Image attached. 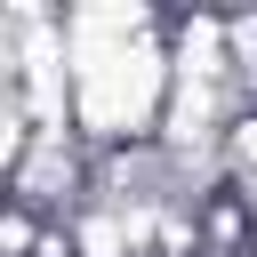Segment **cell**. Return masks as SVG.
<instances>
[{"label":"cell","instance_id":"1","mask_svg":"<svg viewBox=\"0 0 257 257\" xmlns=\"http://www.w3.org/2000/svg\"><path fill=\"white\" fill-rule=\"evenodd\" d=\"M64 56H72V128L88 137V153L153 145L169 112V48L153 8H72Z\"/></svg>","mask_w":257,"mask_h":257}]
</instances>
